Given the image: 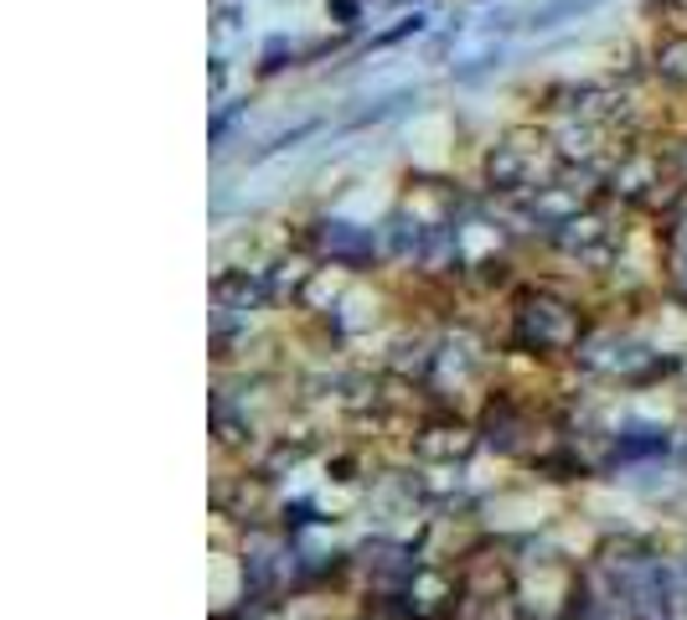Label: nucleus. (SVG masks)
<instances>
[{
    "label": "nucleus",
    "instance_id": "8",
    "mask_svg": "<svg viewBox=\"0 0 687 620\" xmlns=\"http://www.w3.org/2000/svg\"><path fill=\"white\" fill-rule=\"evenodd\" d=\"M217 26H238V5H222V11H217Z\"/></svg>",
    "mask_w": 687,
    "mask_h": 620
},
{
    "label": "nucleus",
    "instance_id": "5",
    "mask_svg": "<svg viewBox=\"0 0 687 620\" xmlns=\"http://www.w3.org/2000/svg\"><path fill=\"white\" fill-rule=\"evenodd\" d=\"M325 11H331L336 26H357V21H362V0H325Z\"/></svg>",
    "mask_w": 687,
    "mask_h": 620
},
{
    "label": "nucleus",
    "instance_id": "3",
    "mask_svg": "<svg viewBox=\"0 0 687 620\" xmlns=\"http://www.w3.org/2000/svg\"><path fill=\"white\" fill-rule=\"evenodd\" d=\"M424 26H430V16H424V11H414V16H403V21H398V26H388V32H378V37H373V47H398V42L419 37Z\"/></svg>",
    "mask_w": 687,
    "mask_h": 620
},
{
    "label": "nucleus",
    "instance_id": "7",
    "mask_svg": "<svg viewBox=\"0 0 687 620\" xmlns=\"http://www.w3.org/2000/svg\"><path fill=\"white\" fill-rule=\"evenodd\" d=\"M233 119H238V110H222L213 119V140H222V135H228V129H233Z\"/></svg>",
    "mask_w": 687,
    "mask_h": 620
},
{
    "label": "nucleus",
    "instance_id": "2",
    "mask_svg": "<svg viewBox=\"0 0 687 620\" xmlns=\"http://www.w3.org/2000/svg\"><path fill=\"white\" fill-rule=\"evenodd\" d=\"M651 73L662 78V83L687 89V32H672V37L656 42V53H651Z\"/></svg>",
    "mask_w": 687,
    "mask_h": 620
},
{
    "label": "nucleus",
    "instance_id": "6",
    "mask_svg": "<svg viewBox=\"0 0 687 620\" xmlns=\"http://www.w3.org/2000/svg\"><path fill=\"white\" fill-rule=\"evenodd\" d=\"M496 62H502V53H481V57H476V62H470V68H460V73H455V78H481V73H486V68H496Z\"/></svg>",
    "mask_w": 687,
    "mask_h": 620
},
{
    "label": "nucleus",
    "instance_id": "1",
    "mask_svg": "<svg viewBox=\"0 0 687 620\" xmlns=\"http://www.w3.org/2000/svg\"><path fill=\"white\" fill-rule=\"evenodd\" d=\"M599 0H542V5H533L527 11V32H559V26H569V21H579V16H589Z\"/></svg>",
    "mask_w": 687,
    "mask_h": 620
},
{
    "label": "nucleus",
    "instance_id": "9",
    "mask_svg": "<svg viewBox=\"0 0 687 620\" xmlns=\"http://www.w3.org/2000/svg\"><path fill=\"white\" fill-rule=\"evenodd\" d=\"M398 5H419V0H398Z\"/></svg>",
    "mask_w": 687,
    "mask_h": 620
},
{
    "label": "nucleus",
    "instance_id": "4",
    "mask_svg": "<svg viewBox=\"0 0 687 620\" xmlns=\"http://www.w3.org/2000/svg\"><path fill=\"white\" fill-rule=\"evenodd\" d=\"M295 57H300V53H295L285 37H274L270 47H264V62H259V73H279V68H289V62H295Z\"/></svg>",
    "mask_w": 687,
    "mask_h": 620
}]
</instances>
